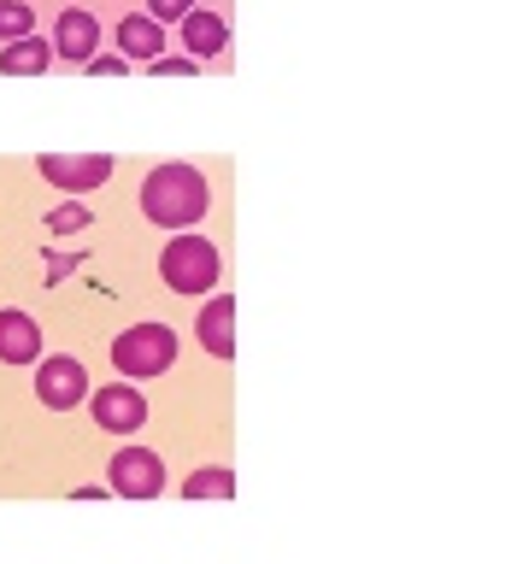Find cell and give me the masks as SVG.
Segmentation results:
<instances>
[{
  "instance_id": "1",
  "label": "cell",
  "mask_w": 529,
  "mask_h": 564,
  "mask_svg": "<svg viewBox=\"0 0 529 564\" xmlns=\"http://www.w3.org/2000/svg\"><path fill=\"white\" fill-rule=\"evenodd\" d=\"M212 206V188H206V171L188 165V159H165V165L148 171V183H141V218L153 229H171V236H183L206 218Z\"/></svg>"
},
{
  "instance_id": "2",
  "label": "cell",
  "mask_w": 529,
  "mask_h": 564,
  "mask_svg": "<svg viewBox=\"0 0 529 564\" xmlns=\"http://www.w3.org/2000/svg\"><path fill=\"white\" fill-rule=\"evenodd\" d=\"M224 276V259L218 247H212L206 236H171L165 247H159V282H165L171 294H212Z\"/></svg>"
},
{
  "instance_id": "3",
  "label": "cell",
  "mask_w": 529,
  "mask_h": 564,
  "mask_svg": "<svg viewBox=\"0 0 529 564\" xmlns=\"http://www.w3.org/2000/svg\"><path fill=\"white\" fill-rule=\"evenodd\" d=\"M176 365V329L171 324H136L112 335V370L123 382H153Z\"/></svg>"
},
{
  "instance_id": "4",
  "label": "cell",
  "mask_w": 529,
  "mask_h": 564,
  "mask_svg": "<svg viewBox=\"0 0 529 564\" xmlns=\"http://www.w3.org/2000/svg\"><path fill=\"white\" fill-rule=\"evenodd\" d=\"M106 494H118V500H159L165 494V458L153 447H118L112 465H106Z\"/></svg>"
},
{
  "instance_id": "5",
  "label": "cell",
  "mask_w": 529,
  "mask_h": 564,
  "mask_svg": "<svg viewBox=\"0 0 529 564\" xmlns=\"http://www.w3.org/2000/svg\"><path fill=\"white\" fill-rule=\"evenodd\" d=\"M35 400H42L47 412H77L88 400V365L77 352H42V359H35Z\"/></svg>"
},
{
  "instance_id": "6",
  "label": "cell",
  "mask_w": 529,
  "mask_h": 564,
  "mask_svg": "<svg viewBox=\"0 0 529 564\" xmlns=\"http://www.w3.org/2000/svg\"><path fill=\"white\" fill-rule=\"evenodd\" d=\"M35 171H42V183L65 188V200H83L88 188H106L112 183V153H42L35 159Z\"/></svg>"
},
{
  "instance_id": "7",
  "label": "cell",
  "mask_w": 529,
  "mask_h": 564,
  "mask_svg": "<svg viewBox=\"0 0 529 564\" xmlns=\"http://www.w3.org/2000/svg\"><path fill=\"white\" fill-rule=\"evenodd\" d=\"M88 412L106 435H141V423H148V394H141L136 382H100L88 388Z\"/></svg>"
},
{
  "instance_id": "8",
  "label": "cell",
  "mask_w": 529,
  "mask_h": 564,
  "mask_svg": "<svg viewBox=\"0 0 529 564\" xmlns=\"http://www.w3.org/2000/svg\"><path fill=\"white\" fill-rule=\"evenodd\" d=\"M47 47H53V59L88 65V59H95V47H100V18L83 12V7H65L60 24H53V42Z\"/></svg>"
},
{
  "instance_id": "9",
  "label": "cell",
  "mask_w": 529,
  "mask_h": 564,
  "mask_svg": "<svg viewBox=\"0 0 529 564\" xmlns=\"http://www.w3.org/2000/svg\"><path fill=\"white\" fill-rule=\"evenodd\" d=\"M47 352V335L30 312L0 306V365H35Z\"/></svg>"
},
{
  "instance_id": "10",
  "label": "cell",
  "mask_w": 529,
  "mask_h": 564,
  "mask_svg": "<svg viewBox=\"0 0 529 564\" xmlns=\"http://www.w3.org/2000/svg\"><path fill=\"white\" fill-rule=\"evenodd\" d=\"M194 335L212 359H236V294H206L201 317H194Z\"/></svg>"
},
{
  "instance_id": "11",
  "label": "cell",
  "mask_w": 529,
  "mask_h": 564,
  "mask_svg": "<svg viewBox=\"0 0 529 564\" xmlns=\"http://www.w3.org/2000/svg\"><path fill=\"white\" fill-rule=\"evenodd\" d=\"M183 47H188V59L194 65H206V59H218V53L229 47V24L218 12H206V7H194L183 18Z\"/></svg>"
},
{
  "instance_id": "12",
  "label": "cell",
  "mask_w": 529,
  "mask_h": 564,
  "mask_svg": "<svg viewBox=\"0 0 529 564\" xmlns=\"http://www.w3.org/2000/svg\"><path fill=\"white\" fill-rule=\"evenodd\" d=\"M118 47L130 65H153L159 47H165V30H159L148 12H130V18H118Z\"/></svg>"
},
{
  "instance_id": "13",
  "label": "cell",
  "mask_w": 529,
  "mask_h": 564,
  "mask_svg": "<svg viewBox=\"0 0 529 564\" xmlns=\"http://www.w3.org/2000/svg\"><path fill=\"white\" fill-rule=\"evenodd\" d=\"M53 65V47L42 35H18V42L0 47V77H47Z\"/></svg>"
},
{
  "instance_id": "14",
  "label": "cell",
  "mask_w": 529,
  "mask_h": 564,
  "mask_svg": "<svg viewBox=\"0 0 529 564\" xmlns=\"http://www.w3.org/2000/svg\"><path fill=\"white\" fill-rule=\"evenodd\" d=\"M229 494H236V470L229 465H201L183 482V500H229Z\"/></svg>"
},
{
  "instance_id": "15",
  "label": "cell",
  "mask_w": 529,
  "mask_h": 564,
  "mask_svg": "<svg viewBox=\"0 0 529 564\" xmlns=\"http://www.w3.org/2000/svg\"><path fill=\"white\" fill-rule=\"evenodd\" d=\"M42 229H47V236H88V229H95V212H88L83 200H60L47 212Z\"/></svg>"
},
{
  "instance_id": "16",
  "label": "cell",
  "mask_w": 529,
  "mask_h": 564,
  "mask_svg": "<svg viewBox=\"0 0 529 564\" xmlns=\"http://www.w3.org/2000/svg\"><path fill=\"white\" fill-rule=\"evenodd\" d=\"M18 35H35V7L30 0H0V42H18Z\"/></svg>"
},
{
  "instance_id": "17",
  "label": "cell",
  "mask_w": 529,
  "mask_h": 564,
  "mask_svg": "<svg viewBox=\"0 0 529 564\" xmlns=\"http://www.w3.org/2000/svg\"><path fill=\"white\" fill-rule=\"evenodd\" d=\"M188 12H194V0H148V18H153L159 30H165V24H183Z\"/></svg>"
},
{
  "instance_id": "18",
  "label": "cell",
  "mask_w": 529,
  "mask_h": 564,
  "mask_svg": "<svg viewBox=\"0 0 529 564\" xmlns=\"http://www.w3.org/2000/svg\"><path fill=\"white\" fill-rule=\"evenodd\" d=\"M148 70H153V77H194L201 65H194L188 53H159V59H153Z\"/></svg>"
},
{
  "instance_id": "19",
  "label": "cell",
  "mask_w": 529,
  "mask_h": 564,
  "mask_svg": "<svg viewBox=\"0 0 529 564\" xmlns=\"http://www.w3.org/2000/svg\"><path fill=\"white\" fill-rule=\"evenodd\" d=\"M123 70H130L123 53H95V59H88V77H123Z\"/></svg>"
},
{
  "instance_id": "20",
  "label": "cell",
  "mask_w": 529,
  "mask_h": 564,
  "mask_svg": "<svg viewBox=\"0 0 529 564\" xmlns=\"http://www.w3.org/2000/svg\"><path fill=\"white\" fill-rule=\"evenodd\" d=\"M77 264H83L77 253H47V282H65L71 271H77Z\"/></svg>"
}]
</instances>
